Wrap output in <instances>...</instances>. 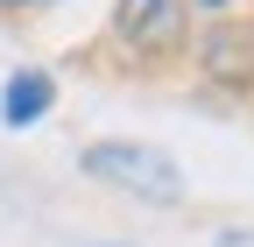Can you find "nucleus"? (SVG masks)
Masks as SVG:
<instances>
[{
    "label": "nucleus",
    "mask_w": 254,
    "mask_h": 247,
    "mask_svg": "<svg viewBox=\"0 0 254 247\" xmlns=\"http://www.w3.org/2000/svg\"><path fill=\"white\" fill-rule=\"evenodd\" d=\"M50 106H57V78L50 71H36V64L7 71V85H0V120L7 127H36Z\"/></svg>",
    "instance_id": "7ed1b4c3"
},
{
    "label": "nucleus",
    "mask_w": 254,
    "mask_h": 247,
    "mask_svg": "<svg viewBox=\"0 0 254 247\" xmlns=\"http://www.w3.org/2000/svg\"><path fill=\"white\" fill-rule=\"evenodd\" d=\"M177 7H184V0H120V28L134 43H163L177 28Z\"/></svg>",
    "instance_id": "20e7f679"
},
{
    "label": "nucleus",
    "mask_w": 254,
    "mask_h": 247,
    "mask_svg": "<svg viewBox=\"0 0 254 247\" xmlns=\"http://www.w3.org/2000/svg\"><path fill=\"white\" fill-rule=\"evenodd\" d=\"M78 163H85V177L113 184V191H134L148 205H177L184 198V177H177V163L155 141H92Z\"/></svg>",
    "instance_id": "f257e3e1"
},
{
    "label": "nucleus",
    "mask_w": 254,
    "mask_h": 247,
    "mask_svg": "<svg viewBox=\"0 0 254 247\" xmlns=\"http://www.w3.org/2000/svg\"><path fill=\"white\" fill-rule=\"evenodd\" d=\"M7 7H43V0H7Z\"/></svg>",
    "instance_id": "39448f33"
},
{
    "label": "nucleus",
    "mask_w": 254,
    "mask_h": 247,
    "mask_svg": "<svg viewBox=\"0 0 254 247\" xmlns=\"http://www.w3.org/2000/svg\"><path fill=\"white\" fill-rule=\"evenodd\" d=\"M198 64H205L219 85H254V28H233V21L205 28V43H198Z\"/></svg>",
    "instance_id": "f03ea898"
}]
</instances>
